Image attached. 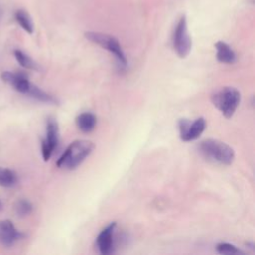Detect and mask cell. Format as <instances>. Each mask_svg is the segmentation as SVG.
<instances>
[{
    "instance_id": "9a60e30c",
    "label": "cell",
    "mask_w": 255,
    "mask_h": 255,
    "mask_svg": "<svg viewBox=\"0 0 255 255\" xmlns=\"http://www.w3.org/2000/svg\"><path fill=\"white\" fill-rule=\"evenodd\" d=\"M14 57L17 60V62L25 69L27 70H33V71H38L39 66L38 64L25 52L21 50H14Z\"/></svg>"
},
{
    "instance_id": "5b68a950",
    "label": "cell",
    "mask_w": 255,
    "mask_h": 255,
    "mask_svg": "<svg viewBox=\"0 0 255 255\" xmlns=\"http://www.w3.org/2000/svg\"><path fill=\"white\" fill-rule=\"evenodd\" d=\"M85 37L92 43L102 47L103 49L109 51L116 58L119 66L121 68H126L128 65L127 57L118 41L115 37L100 32H86Z\"/></svg>"
},
{
    "instance_id": "7a4b0ae2",
    "label": "cell",
    "mask_w": 255,
    "mask_h": 255,
    "mask_svg": "<svg viewBox=\"0 0 255 255\" xmlns=\"http://www.w3.org/2000/svg\"><path fill=\"white\" fill-rule=\"evenodd\" d=\"M94 148L95 144L91 140H75L57 160V166L67 170L76 169L92 153Z\"/></svg>"
},
{
    "instance_id": "9c48e42d",
    "label": "cell",
    "mask_w": 255,
    "mask_h": 255,
    "mask_svg": "<svg viewBox=\"0 0 255 255\" xmlns=\"http://www.w3.org/2000/svg\"><path fill=\"white\" fill-rule=\"evenodd\" d=\"M117 222H111L98 235L96 239L98 250L103 255H109L115 251V230Z\"/></svg>"
},
{
    "instance_id": "ba28073f",
    "label": "cell",
    "mask_w": 255,
    "mask_h": 255,
    "mask_svg": "<svg viewBox=\"0 0 255 255\" xmlns=\"http://www.w3.org/2000/svg\"><path fill=\"white\" fill-rule=\"evenodd\" d=\"M206 128V122L204 118L200 117L190 122L187 119H181L178 122V128L180 138L183 141H193L199 138Z\"/></svg>"
},
{
    "instance_id": "4fadbf2b",
    "label": "cell",
    "mask_w": 255,
    "mask_h": 255,
    "mask_svg": "<svg viewBox=\"0 0 255 255\" xmlns=\"http://www.w3.org/2000/svg\"><path fill=\"white\" fill-rule=\"evenodd\" d=\"M16 22L19 24V26L28 34H33L34 32V23L29 15V13L23 9H19L14 14Z\"/></svg>"
},
{
    "instance_id": "5bb4252c",
    "label": "cell",
    "mask_w": 255,
    "mask_h": 255,
    "mask_svg": "<svg viewBox=\"0 0 255 255\" xmlns=\"http://www.w3.org/2000/svg\"><path fill=\"white\" fill-rule=\"evenodd\" d=\"M18 182V174L9 168L0 167V186L13 187Z\"/></svg>"
},
{
    "instance_id": "277c9868",
    "label": "cell",
    "mask_w": 255,
    "mask_h": 255,
    "mask_svg": "<svg viewBox=\"0 0 255 255\" xmlns=\"http://www.w3.org/2000/svg\"><path fill=\"white\" fill-rule=\"evenodd\" d=\"M211 101L226 119H230L240 104L241 94L233 87H223L211 96Z\"/></svg>"
},
{
    "instance_id": "ac0fdd59",
    "label": "cell",
    "mask_w": 255,
    "mask_h": 255,
    "mask_svg": "<svg viewBox=\"0 0 255 255\" xmlns=\"http://www.w3.org/2000/svg\"><path fill=\"white\" fill-rule=\"evenodd\" d=\"M0 209H2V203H1V201H0Z\"/></svg>"
},
{
    "instance_id": "52a82bcc",
    "label": "cell",
    "mask_w": 255,
    "mask_h": 255,
    "mask_svg": "<svg viewBox=\"0 0 255 255\" xmlns=\"http://www.w3.org/2000/svg\"><path fill=\"white\" fill-rule=\"evenodd\" d=\"M59 143V127L54 118H48L46 123V136L42 140L41 151L45 161H48Z\"/></svg>"
},
{
    "instance_id": "3957f363",
    "label": "cell",
    "mask_w": 255,
    "mask_h": 255,
    "mask_svg": "<svg viewBox=\"0 0 255 255\" xmlns=\"http://www.w3.org/2000/svg\"><path fill=\"white\" fill-rule=\"evenodd\" d=\"M198 151L207 160L222 165L231 164L235 157L234 150L231 146L213 138L202 140L198 144Z\"/></svg>"
},
{
    "instance_id": "30bf717a",
    "label": "cell",
    "mask_w": 255,
    "mask_h": 255,
    "mask_svg": "<svg viewBox=\"0 0 255 255\" xmlns=\"http://www.w3.org/2000/svg\"><path fill=\"white\" fill-rule=\"evenodd\" d=\"M22 237L23 233L15 227L11 220H0V245L4 247H11Z\"/></svg>"
},
{
    "instance_id": "e0dca14e",
    "label": "cell",
    "mask_w": 255,
    "mask_h": 255,
    "mask_svg": "<svg viewBox=\"0 0 255 255\" xmlns=\"http://www.w3.org/2000/svg\"><path fill=\"white\" fill-rule=\"evenodd\" d=\"M33 210L32 203L27 199H19L15 204V211L18 216H27Z\"/></svg>"
},
{
    "instance_id": "d6986e66",
    "label": "cell",
    "mask_w": 255,
    "mask_h": 255,
    "mask_svg": "<svg viewBox=\"0 0 255 255\" xmlns=\"http://www.w3.org/2000/svg\"><path fill=\"white\" fill-rule=\"evenodd\" d=\"M0 15H1V10H0Z\"/></svg>"
},
{
    "instance_id": "2e32d148",
    "label": "cell",
    "mask_w": 255,
    "mask_h": 255,
    "mask_svg": "<svg viewBox=\"0 0 255 255\" xmlns=\"http://www.w3.org/2000/svg\"><path fill=\"white\" fill-rule=\"evenodd\" d=\"M216 251L220 254H226V255H231V254H243L244 251L238 248L237 246L228 243V242H219L216 245Z\"/></svg>"
},
{
    "instance_id": "8fae6325",
    "label": "cell",
    "mask_w": 255,
    "mask_h": 255,
    "mask_svg": "<svg viewBox=\"0 0 255 255\" xmlns=\"http://www.w3.org/2000/svg\"><path fill=\"white\" fill-rule=\"evenodd\" d=\"M216 59L223 64H233L236 62V54L225 42L218 41L215 44Z\"/></svg>"
},
{
    "instance_id": "8992f818",
    "label": "cell",
    "mask_w": 255,
    "mask_h": 255,
    "mask_svg": "<svg viewBox=\"0 0 255 255\" xmlns=\"http://www.w3.org/2000/svg\"><path fill=\"white\" fill-rule=\"evenodd\" d=\"M172 45L179 58H186L190 53L192 42L188 33L185 16H181L176 23L172 34Z\"/></svg>"
},
{
    "instance_id": "7c38bea8",
    "label": "cell",
    "mask_w": 255,
    "mask_h": 255,
    "mask_svg": "<svg viewBox=\"0 0 255 255\" xmlns=\"http://www.w3.org/2000/svg\"><path fill=\"white\" fill-rule=\"evenodd\" d=\"M76 125L82 132L89 133L97 126V117L91 112H84L76 118Z\"/></svg>"
},
{
    "instance_id": "6da1fadb",
    "label": "cell",
    "mask_w": 255,
    "mask_h": 255,
    "mask_svg": "<svg viewBox=\"0 0 255 255\" xmlns=\"http://www.w3.org/2000/svg\"><path fill=\"white\" fill-rule=\"evenodd\" d=\"M1 79L17 92L27 95L39 102L47 104H58V100L54 96L31 83L25 73L4 71L1 74Z\"/></svg>"
}]
</instances>
